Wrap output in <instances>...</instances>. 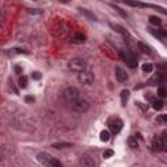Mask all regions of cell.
I'll return each instance as SVG.
<instances>
[{
	"mask_svg": "<svg viewBox=\"0 0 167 167\" xmlns=\"http://www.w3.org/2000/svg\"><path fill=\"white\" fill-rule=\"evenodd\" d=\"M63 97L64 99H67L68 102H74L80 98V91L77 88H73V86H69L65 90L63 91Z\"/></svg>",
	"mask_w": 167,
	"mask_h": 167,
	"instance_id": "6da1fadb",
	"label": "cell"
},
{
	"mask_svg": "<svg viewBox=\"0 0 167 167\" xmlns=\"http://www.w3.org/2000/svg\"><path fill=\"white\" fill-rule=\"evenodd\" d=\"M68 67H69V69H71L72 72H77V73H79V72L85 71L86 63H85V60H84V59H80V58H74V59H72L71 62H69Z\"/></svg>",
	"mask_w": 167,
	"mask_h": 167,
	"instance_id": "7a4b0ae2",
	"label": "cell"
},
{
	"mask_svg": "<svg viewBox=\"0 0 167 167\" xmlns=\"http://www.w3.org/2000/svg\"><path fill=\"white\" fill-rule=\"evenodd\" d=\"M120 56H121V59L125 62V64H127L129 68H136L137 67V59H136V56L132 54V52H129V51H121L120 52Z\"/></svg>",
	"mask_w": 167,
	"mask_h": 167,
	"instance_id": "3957f363",
	"label": "cell"
},
{
	"mask_svg": "<svg viewBox=\"0 0 167 167\" xmlns=\"http://www.w3.org/2000/svg\"><path fill=\"white\" fill-rule=\"evenodd\" d=\"M89 107H90V105H89V102L85 101V99H77V101H74L73 105H72V108L79 114L86 112V111L89 110Z\"/></svg>",
	"mask_w": 167,
	"mask_h": 167,
	"instance_id": "277c9868",
	"label": "cell"
},
{
	"mask_svg": "<svg viewBox=\"0 0 167 167\" xmlns=\"http://www.w3.org/2000/svg\"><path fill=\"white\" fill-rule=\"evenodd\" d=\"M79 81L84 85H90V84L94 82V74L88 71L79 72Z\"/></svg>",
	"mask_w": 167,
	"mask_h": 167,
	"instance_id": "5b68a950",
	"label": "cell"
},
{
	"mask_svg": "<svg viewBox=\"0 0 167 167\" xmlns=\"http://www.w3.org/2000/svg\"><path fill=\"white\" fill-rule=\"evenodd\" d=\"M165 146H166V141L163 140L162 137H159V136H155V137L153 138V141H152V149L154 150V152H162V150H165Z\"/></svg>",
	"mask_w": 167,
	"mask_h": 167,
	"instance_id": "8992f818",
	"label": "cell"
},
{
	"mask_svg": "<svg viewBox=\"0 0 167 167\" xmlns=\"http://www.w3.org/2000/svg\"><path fill=\"white\" fill-rule=\"evenodd\" d=\"M108 128H110V131L114 135H116V133H119L121 131V128H123V121H121L120 119H111V120L108 121Z\"/></svg>",
	"mask_w": 167,
	"mask_h": 167,
	"instance_id": "52a82bcc",
	"label": "cell"
},
{
	"mask_svg": "<svg viewBox=\"0 0 167 167\" xmlns=\"http://www.w3.org/2000/svg\"><path fill=\"white\" fill-rule=\"evenodd\" d=\"M120 1L125 3V4L131 5V7H140V8H145V7H152V8H157L154 5H150V4H145V3H141V1H136V0H120Z\"/></svg>",
	"mask_w": 167,
	"mask_h": 167,
	"instance_id": "ba28073f",
	"label": "cell"
},
{
	"mask_svg": "<svg viewBox=\"0 0 167 167\" xmlns=\"http://www.w3.org/2000/svg\"><path fill=\"white\" fill-rule=\"evenodd\" d=\"M115 72H116V79H118L119 82H124V81H127L128 80V74L125 73V71L124 69H121L120 67H116Z\"/></svg>",
	"mask_w": 167,
	"mask_h": 167,
	"instance_id": "9c48e42d",
	"label": "cell"
},
{
	"mask_svg": "<svg viewBox=\"0 0 167 167\" xmlns=\"http://www.w3.org/2000/svg\"><path fill=\"white\" fill-rule=\"evenodd\" d=\"M38 157V161L42 163V165H44V166H48V162H50V159H51V155L48 154V153H39V154L37 155Z\"/></svg>",
	"mask_w": 167,
	"mask_h": 167,
	"instance_id": "30bf717a",
	"label": "cell"
},
{
	"mask_svg": "<svg viewBox=\"0 0 167 167\" xmlns=\"http://www.w3.org/2000/svg\"><path fill=\"white\" fill-rule=\"evenodd\" d=\"M72 41L74 42V43H84V42L86 41V37L85 34H82V33H74L73 37H72Z\"/></svg>",
	"mask_w": 167,
	"mask_h": 167,
	"instance_id": "8fae6325",
	"label": "cell"
},
{
	"mask_svg": "<svg viewBox=\"0 0 167 167\" xmlns=\"http://www.w3.org/2000/svg\"><path fill=\"white\" fill-rule=\"evenodd\" d=\"M137 47H138V50H140L141 52H144V54H147V55H150L152 54V48H150L147 44H145L144 42H137Z\"/></svg>",
	"mask_w": 167,
	"mask_h": 167,
	"instance_id": "7c38bea8",
	"label": "cell"
},
{
	"mask_svg": "<svg viewBox=\"0 0 167 167\" xmlns=\"http://www.w3.org/2000/svg\"><path fill=\"white\" fill-rule=\"evenodd\" d=\"M80 163H81L82 166H86V167H94V166H95L94 159H91L90 157H84V158H81Z\"/></svg>",
	"mask_w": 167,
	"mask_h": 167,
	"instance_id": "4fadbf2b",
	"label": "cell"
},
{
	"mask_svg": "<svg viewBox=\"0 0 167 167\" xmlns=\"http://www.w3.org/2000/svg\"><path fill=\"white\" fill-rule=\"evenodd\" d=\"M128 98H129V90L128 89H124L120 93V101H121V106H125L128 102Z\"/></svg>",
	"mask_w": 167,
	"mask_h": 167,
	"instance_id": "5bb4252c",
	"label": "cell"
},
{
	"mask_svg": "<svg viewBox=\"0 0 167 167\" xmlns=\"http://www.w3.org/2000/svg\"><path fill=\"white\" fill-rule=\"evenodd\" d=\"M80 12H81L82 13V15L84 16H86V17H88L89 18V20H91V21H95L97 20V17H95V16H94L93 15V13H91L90 12V11H88V9H85V8H80Z\"/></svg>",
	"mask_w": 167,
	"mask_h": 167,
	"instance_id": "9a60e30c",
	"label": "cell"
},
{
	"mask_svg": "<svg viewBox=\"0 0 167 167\" xmlns=\"http://www.w3.org/2000/svg\"><path fill=\"white\" fill-rule=\"evenodd\" d=\"M54 149H63V147H71V146H73V144H71V142H55V144H52L51 145Z\"/></svg>",
	"mask_w": 167,
	"mask_h": 167,
	"instance_id": "2e32d148",
	"label": "cell"
},
{
	"mask_svg": "<svg viewBox=\"0 0 167 167\" xmlns=\"http://www.w3.org/2000/svg\"><path fill=\"white\" fill-rule=\"evenodd\" d=\"M110 26L112 27L114 30H116L118 33H120V34H124V35H128V32L124 29V27L119 26V25H115V24H110Z\"/></svg>",
	"mask_w": 167,
	"mask_h": 167,
	"instance_id": "e0dca14e",
	"label": "cell"
},
{
	"mask_svg": "<svg viewBox=\"0 0 167 167\" xmlns=\"http://www.w3.org/2000/svg\"><path fill=\"white\" fill-rule=\"evenodd\" d=\"M149 21H150V24L155 25V26H161V25H162V20H161L159 17H155V16H150Z\"/></svg>",
	"mask_w": 167,
	"mask_h": 167,
	"instance_id": "ac0fdd59",
	"label": "cell"
},
{
	"mask_svg": "<svg viewBox=\"0 0 167 167\" xmlns=\"http://www.w3.org/2000/svg\"><path fill=\"white\" fill-rule=\"evenodd\" d=\"M153 108L157 110V111L162 110V108H163V102L159 101V99H153Z\"/></svg>",
	"mask_w": 167,
	"mask_h": 167,
	"instance_id": "d6986e66",
	"label": "cell"
},
{
	"mask_svg": "<svg viewBox=\"0 0 167 167\" xmlns=\"http://www.w3.org/2000/svg\"><path fill=\"white\" fill-rule=\"evenodd\" d=\"M99 138H101V141H103V142H107V141L110 140V132H108V131H102L101 135H99Z\"/></svg>",
	"mask_w": 167,
	"mask_h": 167,
	"instance_id": "ffe728a7",
	"label": "cell"
},
{
	"mask_svg": "<svg viewBox=\"0 0 167 167\" xmlns=\"http://www.w3.org/2000/svg\"><path fill=\"white\" fill-rule=\"evenodd\" d=\"M18 86L22 89H25L27 86V77L26 76H20V79H18Z\"/></svg>",
	"mask_w": 167,
	"mask_h": 167,
	"instance_id": "44dd1931",
	"label": "cell"
},
{
	"mask_svg": "<svg viewBox=\"0 0 167 167\" xmlns=\"http://www.w3.org/2000/svg\"><path fill=\"white\" fill-rule=\"evenodd\" d=\"M142 72L144 73H152L153 72V65L152 64H149V63H145L142 65Z\"/></svg>",
	"mask_w": 167,
	"mask_h": 167,
	"instance_id": "7402d4cb",
	"label": "cell"
},
{
	"mask_svg": "<svg viewBox=\"0 0 167 167\" xmlns=\"http://www.w3.org/2000/svg\"><path fill=\"white\" fill-rule=\"evenodd\" d=\"M128 144H129V146L132 147V149H135V147H137V140H136V137L135 136H132V137H129L128 138Z\"/></svg>",
	"mask_w": 167,
	"mask_h": 167,
	"instance_id": "603a6c76",
	"label": "cell"
},
{
	"mask_svg": "<svg viewBox=\"0 0 167 167\" xmlns=\"http://www.w3.org/2000/svg\"><path fill=\"white\" fill-rule=\"evenodd\" d=\"M159 81H161V76H159V74H154V76L150 79L149 84H150V85H157Z\"/></svg>",
	"mask_w": 167,
	"mask_h": 167,
	"instance_id": "cb8c5ba5",
	"label": "cell"
},
{
	"mask_svg": "<svg viewBox=\"0 0 167 167\" xmlns=\"http://www.w3.org/2000/svg\"><path fill=\"white\" fill-rule=\"evenodd\" d=\"M48 166H52V167H62V163L59 162V161L54 159V158H51L48 162Z\"/></svg>",
	"mask_w": 167,
	"mask_h": 167,
	"instance_id": "d4e9b609",
	"label": "cell"
},
{
	"mask_svg": "<svg viewBox=\"0 0 167 167\" xmlns=\"http://www.w3.org/2000/svg\"><path fill=\"white\" fill-rule=\"evenodd\" d=\"M158 95L161 97V98H165V97L167 95V91L165 88H159V90H158Z\"/></svg>",
	"mask_w": 167,
	"mask_h": 167,
	"instance_id": "484cf974",
	"label": "cell"
},
{
	"mask_svg": "<svg viewBox=\"0 0 167 167\" xmlns=\"http://www.w3.org/2000/svg\"><path fill=\"white\" fill-rule=\"evenodd\" d=\"M112 155H114V150H111V149L105 150V153H103V157L105 158H110V157H112Z\"/></svg>",
	"mask_w": 167,
	"mask_h": 167,
	"instance_id": "4316f807",
	"label": "cell"
},
{
	"mask_svg": "<svg viewBox=\"0 0 167 167\" xmlns=\"http://www.w3.org/2000/svg\"><path fill=\"white\" fill-rule=\"evenodd\" d=\"M114 8H115V11H116V12H118L119 13V15H120L121 16V17H127V13H125V12H123V11H121L120 9V8H119V7H115V5H114Z\"/></svg>",
	"mask_w": 167,
	"mask_h": 167,
	"instance_id": "83f0119b",
	"label": "cell"
},
{
	"mask_svg": "<svg viewBox=\"0 0 167 167\" xmlns=\"http://www.w3.org/2000/svg\"><path fill=\"white\" fill-rule=\"evenodd\" d=\"M32 79H34V80H41V79H42V74L39 73V72H33V73H32Z\"/></svg>",
	"mask_w": 167,
	"mask_h": 167,
	"instance_id": "f1b7e54d",
	"label": "cell"
},
{
	"mask_svg": "<svg viewBox=\"0 0 167 167\" xmlns=\"http://www.w3.org/2000/svg\"><path fill=\"white\" fill-rule=\"evenodd\" d=\"M35 99H34V97H32V95H26L25 97V102H27V103H32V102H34Z\"/></svg>",
	"mask_w": 167,
	"mask_h": 167,
	"instance_id": "f546056e",
	"label": "cell"
},
{
	"mask_svg": "<svg viewBox=\"0 0 167 167\" xmlns=\"http://www.w3.org/2000/svg\"><path fill=\"white\" fill-rule=\"evenodd\" d=\"M9 86H11V88H12V90L15 91V94H18V90H17V89H16V86H15V84H13L12 80H11V81H9Z\"/></svg>",
	"mask_w": 167,
	"mask_h": 167,
	"instance_id": "4dcf8cb0",
	"label": "cell"
},
{
	"mask_svg": "<svg viewBox=\"0 0 167 167\" xmlns=\"http://www.w3.org/2000/svg\"><path fill=\"white\" fill-rule=\"evenodd\" d=\"M166 120H167V116L166 115H161L159 118H158V121H162V123H165Z\"/></svg>",
	"mask_w": 167,
	"mask_h": 167,
	"instance_id": "1f68e13d",
	"label": "cell"
},
{
	"mask_svg": "<svg viewBox=\"0 0 167 167\" xmlns=\"http://www.w3.org/2000/svg\"><path fill=\"white\" fill-rule=\"evenodd\" d=\"M136 106H137V107H140L141 110H144V111H145L146 108H147V106L145 107V106H142V103H140V102H136Z\"/></svg>",
	"mask_w": 167,
	"mask_h": 167,
	"instance_id": "d6a6232c",
	"label": "cell"
},
{
	"mask_svg": "<svg viewBox=\"0 0 167 167\" xmlns=\"http://www.w3.org/2000/svg\"><path fill=\"white\" fill-rule=\"evenodd\" d=\"M15 71H16V73H17V74H21V73H22L21 67H18V65H16V67H15Z\"/></svg>",
	"mask_w": 167,
	"mask_h": 167,
	"instance_id": "836d02e7",
	"label": "cell"
},
{
	"mask_svg": "<svg viewBox=\"0 0 167 167\" xmlns=\"http://www.w3.org/2000/svg\"><path fill=\"white\" fill-rule=\"evenodd\" d=\"M59 1H60V3H69L71 0H59Z\"/></svg>",
	"mask_w": 167,
	"mask_h": 167,
	"instance_id": "e575fe53",
	"label": "cell"
},
{
	"mask_svg": "<svg viewBox=\"0 0 167 167\" xmlns=\"http://www.w3.org/2000/svg\"><path fill=\"white\" fill-rule=\"evenodd\" d=\"M1 159H3V157H1V153H0V162H1Z\"/></svg>",
	"mask_w": 167,
	"mask_h": 167,
	"instance_id": "d590c367",
	"label": "cell"
}]
</instances>
